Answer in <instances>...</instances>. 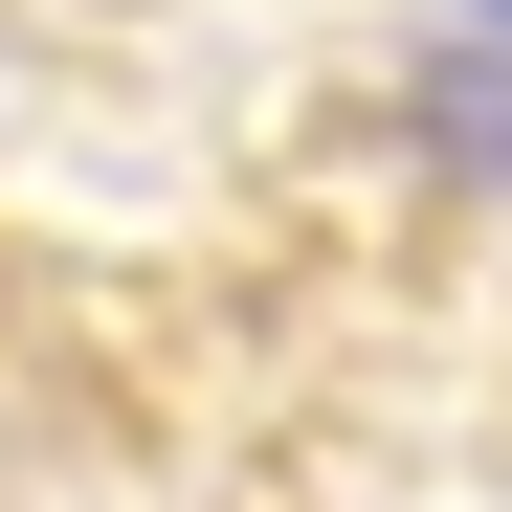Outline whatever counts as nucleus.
<instances>
[{
  "label": "nucleus",
  "instance_id": "1",
  "mask_svg": "<svg viewBox=\"0 0 512 512\" xmlns=\"http://www.w3.org/2000/svg\"><path fill=\"white\" fill-rule=\"evenodd\" d=\"M490 23H512V0H490Z\"/></svg>",
  "mask_w": 512,
  "mask_h": 512
}]
</instances>
